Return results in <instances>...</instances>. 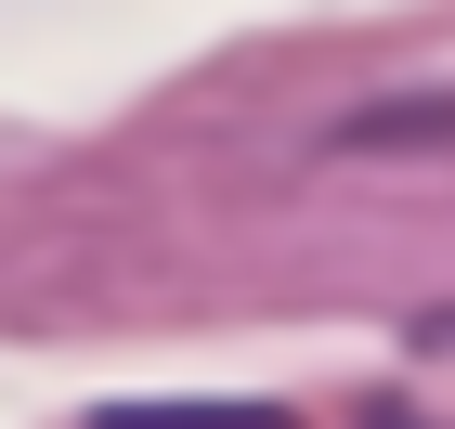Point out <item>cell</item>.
Listing matches in <instances>:
<instances>
[{
    "instance_id": "1",
    "label": "cell",
    "mask_w": 455,
    "mask_h": 429,
    "mask_svg": "<svg viewBox=\"0 0 455 429\" xmlns=\"http://www.w3.org/2000/svg\"><path fill=\"white\" fill-rule=\"evenodd\" d=\"M92 429H286V403H105Z\"/></svg>"
},
{
    "instance_id": "2",
    "label": "cell",
    "mask_w": 455,
    "mask_h": 429,
    "mask_svg": "<svg viewBox=\"0 0 455 429\" xmlns=\"http://www.w3.org/2000/svg\"><path fill=\"white\" fill-rule=\"evenodd\" d=\"M364 429H429V417H417V403H378V417H364Z\"/></svg>"
}]
</instances>
